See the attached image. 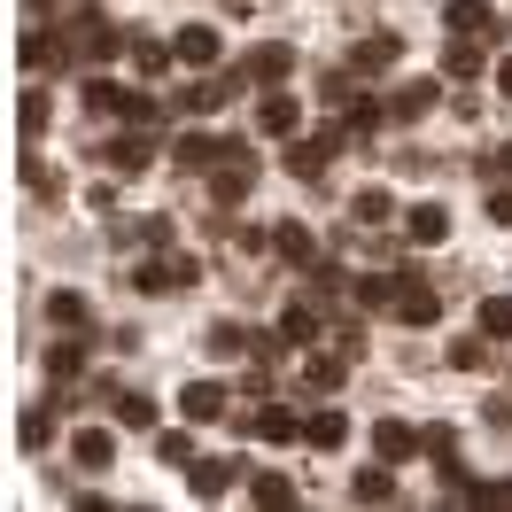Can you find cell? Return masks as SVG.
I'll list each match as a JSON object with an SVG mask.
<instances>
[{"label":"cell","instance_id":"obj_28","mask_svg":"<svg viewBox=\"0 0 512 512\" xmlns=\"http://www.w3.org/2000/svg\"><path fill=\"white\" fill-rule=\"evenodd\" d=\"M288 63H295L288 47H256V55H249L241 70H249V78H288Z\"/></svg>","mask_w":512,"mask_h":512},{"label":"cell","instance_id":"obj_15","mask_svg":"<svg viewBox=\"0 0 512 512\" xmlns=\"http://www.w3.org/2000/svg\"><path fill=\"white\" fill-rule=\"evenodd\" d=\"M171 163H179V171H210V163H225V148L210 140V132H187V140L171 148Z\"/></svg>","mask_w":512,"mask_h":512},{"label":"cell","instance_id":"obj_7","mask_svg":"<svg viewBox=\"0 0 512 512\" xmlns=\"http://www.w3.org/2000/svg\"><path fill=\"white\" fill-rule=\"evenodd\" d=\"M443 233H450V210H443V202H412V210H404V241H419V249H435Z\"/></svg>","mask_w":512,"mask_h":512},{"label":"cell","instance_id":"obj_9","mask_svg":"<svg viewBox=\"0 0 512 512\" xmlns=\"http://www.w3.org/2000/svg\"><path fill=\"white\" fill-rule=\"evenodd\" d=\"M373 450H381L388 466H404V458H412V450H427V435H412V427H404V419H381V427H373Z\"/></svg>","mask_w":512,"mask_h":512},{"label":"cell","instance_id":"obj_21","mask_svg":"<svg viewBox=\"0 0 512 512\" xmlns=\"http://www.w3.org/2000/svg\"><path fill=\"white\" fill-rule=\"evenodd\" d=\"M350 497H357V505H388V497H396L388 466H365V474H350Z\"/></svg>","mask_w":512,"mask_h":512},{"label":"cell","instance_id":"obj_16","mask_svg":"<svg viewBox=\"0 0 512 512\" xmlns=\"http://www.w3.org/2000/svg\"><path fill=\"white\" fill-rule=\"evenodd\" d=\"M280 342H288V350H311V342H319V311H311V303L280 311Z\"/></svg>","mask_w":512,"mask_h":512},{"label":"cell","instance_id":"obj_26","mask_svg":"<svg viewBox=\"0 0 512 512\" xmlns=\"http://www.w3.org/2000/svg\"><path fill=\"white\" fill-rule=\"evenodd\" d=\"M16 443H24V450H47V443H55V404H47V412H24Z\"/></svg>","mask_w":512,"mask_h":512},{"label":"cell","instance_id":"obj_4","mask_svg":"<svg viewBox=\"0 0 512 512\" xmlns=\"http://www.w3.org/2000/svg\"><path fill=\"white\" fill-rule=\"evenodd\" d=\"M249 187H256V156L249 148H225V171L210 179V194H218V202H241Z\"/></svg>","mask_w":512,"mask_h":512},{"label":"cell","instance_id":"obj_3","mask_svg":"<svg viewBox=\"0 0 512 512\" xmlns=\"http://www.w3.org/2000/svg\"><path fill=\"white\" fill-rule=\"evenodd\" d=\"M435 101H443V78H404L396 101H388V117H396V125H412V117H427Z\"/></svg>","mask_w":512,"mask_h":512},{"label":"cell","instance_id":"obj_17","mask_svg":"<svg viewBox=\"0 0 512 512\" xmlns=\"http://www.w3.org/2000/svg\"><path fill=\"white\" fill-rule=\"evenodd\" d=\"M233 481H241V466H233V458H202V466H194V497H225Z\"/></svg>","mask_w":512,"mask_h":512},{"label":"cell","instance_id":"obj_33","mask_svg":"<svg viewBox=\"0 0 512 512\" xmlns=\"http://www.w3.org/2000/svg\"><path fill=\"white\" fill-rule=\"evenodd\" d=\"M78 365H86V350H78V342H55V350H47V373H55V381H70Z\"/></svg>","mask_w":512,"mask_h":512},{"label":"cell","instance_id":"obj_34","mask_svg":"<svg viewBox=\"0 0 512 512\" xmlns=\"http://www.w3.org/2000/svg\"><path fill=\"white\" fill-rule=\"evenodd\" d=\"M117 419H125V427H156V404H148V396H117Z\"/></svg>","mask_w":512,"mask_h":512},{"label":"cell","instance_id":"obj_8","mask_svg":"<svg viewBox=\"0 0 512 512\" xmlns=\"http://www.w3.org/2000/svg\"><path fill=\"white\" fill-rule=\"evenodd\" d=\"M443 16H450V32H466V39H497V8L489 0H450Z\"/></svg>","mask_w":512,"mask_h":512},{"label":"cell","instance_id":"obj_12","mask_svg":"<svg viewBox=\"0 0 512 512\" xmlns=\"http://www.w3.org/2000/svg\"><path fill=\"white\" fill-rule=\"evenodd\" d=\"M16 63H24V70H63V32H24Z\"/></svg>","mask_w":512,"mask_h":512},{"label":"cell","instance_id":"obj_5","mask_svg":"<svg viewBox=\"0 0 512 512\" xmlns=\"http://www.w3.org/2000/svg\"><path fill=\"white\" fill-rule=\"evenodd\" d=\"M70 458H78L86 474H109V458H117V435H109V427H78V435H70Z\"/></svg>","mask_w":512,"mask_h":512},{"label":"cell","instance_id":"obj_18","mask_svg":"<svg viewBox=\"0 0 512 512\" xmlns=\"http://www.w3.org/2000/svg\"><path fill=\"white\" fill-rule=\"evenodd\" d=\"M70 39H78V55H117V32H109L101 16H78V24H70Z\"/></svg>","mask_w":512,"mask_h":512},{"label":"cell","instance_id":"obj_29","mask_svg":"<svg viewBox=\"0 0 512 512\" xmlns=\"http://www.w3.org/2000/svg\"><path fill=\"white\" fill-rule=\"evenodd\" d=\"M156 458H163V466H194V435H187V427L156 435Z\"/></svg>","mask_w":512,"mask_h":512},{"label":"cell","instance_id":"obj_2","mask_svg":"<svg viewBox=\"0 0 512 512\" xmlns=\"http://www.w3.org/2000/svg\"><path fill=\"white\" fill-rule=\"evenodd\" d=\"M435 311H443L435 288H427L419 272H396V319H404V326H435Z\"/></svg>","mask_w":512,"mask_h":512},{"label":"cell","instance_id":"obj_32","mask_svg":"<svg viewBox=\"0 0 512 512\" xmlns=\"http://www.w3.org/2000/svg\"><path fill=\"white\" fill-rule=\"evenodd\" d=\"M381 218H396V202H388L381 187H365L357 194V225H381Z\"/></svg>","mask_w":512,"mask_h":512},{"label":"cell","instance_id":"obj_40","mask_svg":"<svg viewBox=\"0 0 512 512\" xmlns=\"http://www.w3.org/2000/svg\"><path fill=\"white\" fill-rule=\"evenodd\" d=\"M497 86H505V94H512V63H505V70H497Z\"/></svg>","mask_w":512,"mask_h":512},{"label":"cell","instance_id":"obj_36","mask_svg":"<svg viewBox=\"0 0 512 512\" xmlns=\"http://www.w3.org/2000/svg\"><path fill=\"white\" fill-rule=\"evenodd\" d=\"M132 63H140V70H163V63H171V47H163V39H132Z\"/></svg>","mask_w":512,"mask_h":512},{"label":"cell","instance_id":"obj_35","mask_svg":"<svg viewBox=\"0 0 512 512\" xmlns=\"http://www.w3.org/2000/svg\"><path fill=\"white\" fill-rule=\"evenodd\" d=\"M489 357H497V350H489V334H474V342H458V365H466V373H489Z\"/></svg>","mask_w":512,"mask_h":512},{"label":"cell","instance_id":"obj_20","mask_svg":"<svg viewBox=\"0 0 512 512\" xmlns=\"http://www.w3.org/2000/svg\"><path fill=\"white\" fill-rule=\"evenodd\" d=\"M396 55H404V47H396V39H388V32H373V39H357V55H350V63L365 70V78H373V70H388V63H396Z\"/></svg>","mask_w":512,"mask_h":512},{"label":"cell","instance_id":"obj_39","mask_svg":"<svg viewBox=\"0 0 512 512\" xmlns=\"http://www.w3.org/2000/svg\"><path fill=\"white\" fill-rule=\"evenodd\" d=\"M489 171H505V179H512V148H497V163H489Z\"/></svg>","mask_w":512,"mask_h":512},{"label":"cell","instance_id":"obj_30","mask_svg":"<svg viewBox=\"0 0 512 512\" xmlns=\"http://www.w3.org/2000/svg\"><path fill=\"white\" fill-rule=\"evenodd\" d=\"M249 497H256V505H295V489H288L280 474H256V481H249Z\"/></svg>","mask_w":512,"mask_h":512},{"label":"cell","instance_id":"obj_25","mask_svg":"<svg viewBox=\"0 0 512 512\" xmlns=\"http://www.w3.org/2000/svg\"><path fill=\"white\" fill-rule=\"evenodd\" d=\"M272 249L288 256V264H311V256H319V241H311L303 225H280V233H272Z\"/></svg>","mask_w":512,"mask_h":512},{"label":"cell","instance_id":"obj_10","mask_svg":"<svg viewBox=\"0 0 512 512\" xmlns=\"http://www.w3.org/2000/svg\"><path fill=\"white\" fill-rule=\"evenodd\" d=\"M179 412H187V419H233L218 381H187V388H179Z\"/></svg>","mask_w":512,"mask_h":512},{"label":"cell","instance_id":"obj_22","mask_svg":"<svg viewBox=\"0 0 512 512\" xmlns=\"http://www.w3.org/2000/svg\"><path fill=\"white\" fill-rule=\"evenodd\" d=\"M481 334H489V342H512V295H481Z\"/></svg>","mask_w":512,"mask_h":512},{"label":"cell","instance_id":"obj_31","mask_svg":"<svg viewBox=\"0 0 512 512\" xmlns=\"http://www.w3.org/2000/svg\"><path fill=\"white\" fill-rule=\"evenodd\" d=\"M47 319L78 334V326H86V303H78V295H47Z\"/></svg>","mask_w":512,"mask_h":512},{"label":"cell","instance_id":"obj_1","mask_svg":"<svg viewBox=\"0 0 512 512\" xmlns=\"http://www.w3.org/2000/svg\"><path fill=\"white\" fill-rule=\"evenodd\" d=\"M86 109L94 117H125V125H156V101L117 86V78H86Z\"/></svg>","mask_w":512,"mask_h":512},{"label":"cell","instance_id":"obj_38","mask_svg":"<svg viewBox=\"0 0 512 512\" xmlns=\"http://www.w3.org/2000/svg\"><path fill=\"white\" fill-rule=\"evenodd\" d=\"M489 218H497V225H512V194H489Z\"/></svg>","mask_w":512,"mask_h":512},{"label":"cell","instance_id":"obj_14","mask_svg":"<svg viewBox=\"0 0 512 512\" xmlns=\"http://www.w3.org/2000/svg\"><path fill=\"white\" fill-rule=\"evenodd\" d=\"M303 443H311V450H342V443H350V419H342V412H311V419H303Z\"/></svg>","mask_w":512,"mask_h":512},{"label":"cell","instance_id":"obj_24","mask_svg":"<svg viewBox=\"0 0 512 512\" xmlns=\"http://www.w3.org/2000/svg\"><path fill=\"white\" fill-rule=\"evenodd\" d=\"M443 70H450V78H474V70H481V39L458 32V39L443 47Z\"/></svg>","mask_w":512,"mask_h":512},{"label":"cell","instance_id":"obj_23","mask_svg":"<svg viewBox=\"0 0 512 512\" xmlns=\"http://www.w3.org/2000/svg\"><path fill=\"white\" fill-rule=\"evenodd\" d=\"M109 171H148V140H140V132H125V140H109Z\"/></svg>","mask_w":512,"mask_h":512},{"label":"cell","instance_id":"obj_11","mask_svg":"<svg viewBox=\"0 0 512 512\" xmlns=\"http://www.w3.org/2000/svg\"><path fill=\"white\" fill-rule=\"evenodd\" d=\"M218 47H225V39H218V24H187V32H179V63L210 70V63H218Z\"/></svg>","mask_w":512,"mask_h":512},{"label":"cell","instance_id":"obj_27","mask_svg":"<svg viewBox=\"0 0 512 512\" xmlns=\"http://www.w3.org/2000/svg\"><path fill=\"white\" fill-rule=\"evenodd\" d=\"M342 373H350V357H303V381L311 388H342Z\"/></svg>","mask_w":512,"mask_h":512},{"label":"cell","instance_id":"obj_37","mask_svg":"<svg viewBox=\"0 0 512 512\" xmlns=\"http://www.w3.org/2000/svg\"><path fill=\"white\" fill-rule=\"evenodd\" d=\"M16 125H24V140H32V132H47V101H39V94H24V109H16Z\"/></svg>","mask_w":512,"mask_h":512},{"label":"cell","instance_id":"obj_13","mask_svg":"<svg viewBox=\"0 0 512 512\" xmlns=\"http://www.w3.org/2000/svg\"><path fill=\"white\" fill-rule=\"evenodd\" d=\"M249 435H264V443H295V435H303V419H295L288 404H264V412L249 419Z\"/></svg>","mask_w":512,"mask_h":512},{"label":"cell","instance_id":"obj_6","mask_svg":"<svg viewBox=\"0 0 512 512\" xmlns=\"http://www.w3.org/2000/svg\"><path fill=\"white\" fill-rule=\"evenodd\" d=\"M350 132H319V140H288V171L295 179H319L326 171V148H342Z\"/></svg>","mask_w":512,"mask_h":512},{"label":"cell","instance_id":"obj_19","mask_svg":"<svg viewBox=\"0 0 512 512\" xmlns=\"http://www.w3.org/2000/svg\"><path fill=\"white\" fill-rule=\"evenodd\" d=\"M256 125H264V132H295V125H303V109H295L288 94H264V101H256Z\"/></svg>","mask_w":512,"mask_h":512}]
</instances>
